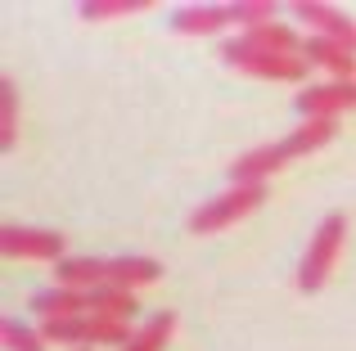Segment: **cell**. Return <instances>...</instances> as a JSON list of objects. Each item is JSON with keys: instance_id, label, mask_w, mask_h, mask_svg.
<instances>
[{"instance_id": "obj_6", "label": "cell", "mask_w": 356, "mask_h": 351, "mask_svg": "<svg viewBox=\"0 0 356 351\" xmlns=\"http://www.w3.org/2000/svg\"><path fill=\"white\" fill-rule=\"evenodd\" d=\"M293 14L302 18V23L312 27L316 36H325V41H339V45H348V50L356 54V23L343 14V9L325 5V0H302V5H293Z\"/></svg>"}, {"instance_id": "obj_15", "label": "cell", "mask_w": 356, "mask_h": 351, "mask_svg": "<svg viewBox=\"0 0 356 351\" xmlns=\"http://www.w3.org/2000/svg\"><path fill=\"white\" fill-rule=\"evenodd\" d=\"M136 311H140V302L122 289H95L90 293V316H108V320H127L131 325Z\"/></svg>"}, {"instance_id": "obj_18", "label": "cell", "mask_w": 356, "mask_h": 351, "mask_svg": "<svg viewBox=\"0 0 356 351\" xmlns=\"http://www.w3.org/2000/svg\"><path fill=\"white\" fill-rule=\"evenodd\" d=\"M140 9H154V0H86L81 18L95 23V18H118V14H140Z\"/></svg>"}, {"instance_id": "obj_19", "label": "cell", "mask_w": 356, "mask_h": 351, "mask_svg": "<svg viewBox=\"0 0 356 351\" xmlns=\"http://www.w3.org/2000/svg\"><path fill=\"white\" fill-rule=\"evenodd\" d=\"M0 334H5V347L9 351H45V338L36 334V329L18 325V320H5V325H0Z\"/></svg>"}, {"instance_id": "obj_10", "label": "cell", "mask_w": 356, "mask_h": 351, "mask_svg": "<svg viewBox=\"0 0 356 351\" xmlns=\"http://www.w3.org/2000/svg\"><path fill=\"white\" fill-rule=\"evenodd\" d=\"M235 23V5H185L172 14V27L176 32H190V36H208V32H221V27Z\"/></svg>"}, {"instance_id": "obj_9", "label": "cell", "mask_w": 356, "mask_h": 351, "mask_svg": "<svg viewBox=\"0 0 356 351\" xmlns=\"http://www.w3.org/2000/svg\"><path fill=\"white\" fill-rule=\"evenodd\" d=\"M302 59L316 68L334 72V81H356V54L339 41H325V36H307L302 41Z\"/></svg>"}, {"instance_id": "obj_12", "label": "cell", "mask_w": 356, "mask_h": 351, "mask_svg": "<svg viewBox=\"0 0 356 351\" xmlns=\"http://www.w3.org/2000/svg\"><path fill=\"white\" fill-rule=\"evenodd\" d=\"M334 135H339V117H302V126L280 144H284L289 158H302V153H316L321 144H330Z\"/></svg>"}, {"instance_id": "obj_4", "label": "cell", "mask_w": 356, "mask_h": 351, "mask_svg": "<svg viewBox=\"0 0 356 351\" xmlns=\"http://www.w3.org/2000/svg\"><path fill=\"white\" fill-rule=\"evenodd\" d=\"M261 203H266V185H235V189H226L221 198L203 203V207L190 216V230L194 234H217V230L243 221L248 212H257Z\"/></svg>"}, {"instance_id": "obj_8", "label": "cell", "mask_w": 356, "mask_h": 351, "mask_svg": "<svg viewBox=\"0 0 356 351\" xmlns=\"http://www.w3.org/2000/svg\"><path fill=\"white\" fill-rule=\"evenodd\" d=\"M284 162H293L284 153V144H261V149L239 153V158L230 162V180L235 185H266V176H275Z\"/></svg>"}, {"instance_id": "obj_5", "label": "cell", "mask_w": 356, "mask_h": 351, "mask_svg": "<svg viewBox=\"0 0 356 351\" xmlns=\"http://www.w3.org/2000/svg\"><path fill=\"white\" fill-rule=\"evenodd\" d=\"M0 248L9 257L23 262H63V234L54 230H36V225H0Z\"/></svg>"}, {"instance_id": "obj_14", "label": "cell", "mask_w": 356, "mask_h": 351, "mask_svg": "<svg viewBox=\"0 0 356 351\" xmlns=\"http://www.w3.org/2000/svg\"><path fill=\"white\" fill-rule=\"evenodd\" d=\"M41 338H45V343H68V347H77V351H81V343H95V316L45 320V325H41Z\"/></svg>"}, {"instance_id": "obj_17", "label": "cell", "mask_w": 356, "mask_h": 351, "mask_svg": "<svg viewBox=\"0 0 356 351\" xmlns=\"http://www.w3.org/2000/svg\"><path fill=\"white\" fill-rule=\"evenodd\" d=\"M14 122H18V95H14V81L0 77V153L14 149Z\"/></svg>"}, {"instance_id": "obj_2", "label": "cell", "mask_w": 356, "mask_h": 351, "mask_svg": "<svg viewBox=\"0 0 356 351\" xmlns=\"http://www.w3.org/2000/svg\"><path fill=\"white\" fill-rule=\"evenodd\" d=\"M343 239H348V216H343V212H330V216L321 221V230L312 234V243H307L302 271H298V289L302 293H316L330 280L334 262H339V252H343Z\"/></svg>"}, {"instance_id": "obj_3", "label": "cell", "mask_w": 356, "mask_h": 351, "mask_svg": "<svg viewBox=\"0 0 356 351\" xmlns=\"http://www.w3.org/2000/svg\"><path fill=\"white\" fill-rule=\"evenodd\" d=\"M221 59L230 68L248 72V77H261V81H302L312 72V63L302 54H266V50H248L243 41H226L221 45Z\"/></svg>"}, {"instance_id": "obj_16", "label": "cell", "mask_w": 356, "mask_h": 351, "mask_svg": "<svg viewBox=\"0 0 356 351\" xmlns=\"http://www.w3.org/2000/svg\"><path fill=\"white\" fill-rule=\"evenodd\" d=\"M172 329H176V311H158L145 329H136V338H131L122 351H163L167 338H172Z\"/></svg>"}, {"instance_id": "obj_13", "label": "cell", "mask_w": 356, "mask_h": 351, "mask_svg": "<svg viewBox=\"0 0 356 351\" xmlns=\"http://www.w3.org/2000/svg\"><path fill=\"white\" fill-rule=\"evenodd\" d=\"M239 41L248 45V50H266V54H302L298 32L284 27V23H261V27H252V32H243Z\"/></svg>"}, {"instance_id": "obj_7", "label": "cell", "mask_w": 356, "mask_h": 351, "mask_svg": "<svg viewBox=\"0 0 356 351\" xmlns=\"http://www.w3.org/2000/svg\"><path fill=\"white\" fill-rule=\"evenodd\" d=\"M348 108H356V81H325V86H307L298 95L302 117H339Z\"/></svg>"}, {"instance_id": "obj_1", "label": "cell", "mask_w": 356, "mask_h": 351, "mask_svg": "<svg viewBox=\"0 0 356 351\" xmlns=\"http://www.w3.org/2000/svg\"><path fill=\"white\" fill-rule=\"evenodd\" d=\"M59 289H77V293H95V289H122L136 293L140 284H154L163 275V266L154 257H68L54 266Z\"/></svg>"}, {"instance_id": "obj_11", "label": "cell", "mask_w": 356, "mask_h": 351, "mask_svg": "<svg viewBox=\"0 0 356 351\" xmlns=\"http://www.w3.org/2000/svg\"><path fill=\"white\" fill-rule=\"evenodd\" d=\"M32 311L41 320H77V316H90V293H77V289H45L32 298Z\"/></svg>"}]
</instances>
